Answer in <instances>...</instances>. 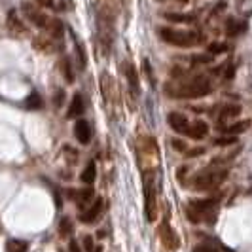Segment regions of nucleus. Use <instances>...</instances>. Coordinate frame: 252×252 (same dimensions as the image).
<instances>
[{
  "label": "nucleus",
  "instance_id": "nucleus-2",
  "mask_svg": "<svg viewBox=\"0 0 252 252\" xmlns=\"http://www.w3.org/2000/svg\"><path fill=\"white\" fill-rule=\"evenodd\" d=\"M218 199H193L186 207V216L191 224H215Z\"/></svg>",
  "mask_w": 252,
  "mask_h": 252
},
{
  "label": "nucleus",
  "instance_id": "nucleus-25",
  "mask_svg": "<svg viewBox=\"0 0 252 252\" xmlns=\"http://www.w3.org/2000/svg\"><path fill=\"white\" fill-rule=\"evenodd\" d=\"M64 99H66V95H64L63 89H57V91L53 93V104H55L57 108H59V106H63Z\"/></svg>",
  "mask_w": 252,
  "mask_h": 252
},
{
  "label": "nucleus",
  "instance_id": "nucleus-30",
  "mask_svg": "<svg viewBox=\"0 0 252 252\" xmlns=\"http://www.w3.org/2000/svg\"><path fill=\"white\" fill-rule=\"evenodd\" d=\"M84 249H86V252H93V239H91V235H84Z\"/></svg>",
  "mask_w": 252,
  "mask_h": 252
},
{
  "label": "nucleus",
  "instance_id": "nucleus-7",
  "mask_svg": "<svg viewBox=\"0 0 252 252\" xmlns=\"http://www.w3.org/2000/svg\"><path fill=\"white\" fill-rule=\"evenodd\" d=\"M144 213H146V220L148 222H156L158 216V207H156V189L148 186L146 188V203H144Z\"/></svg>",
  "mask_w": 252,
  "mask_h": 252
},
{
  "label": "nucleus",
  "instance_id": "nucleus-12",
  "mask_svg": "<svg viewBox=\"0 0 252 252\" xmlns=\"http://www.w3.org/2000/svg\"><path fill=\"white\" fill-rule=\"evenodd\" d=\"M86 110V104H84V97H82V93H76L74 97H72V101H70V106H68V112H66V118L70 120V118H80L82 114Z\"/></svg>",
  "mask_w": 252,
  "mask_h": 252
},
{
  "label": "nucleus",
  "instance_id": "nucleus-10",
  "mask_svg": "<svg viewBox=\"0 0 252 252\" xmlns=\"http://www.w3.org/2000/svg\"><path fill=\"white\" fill-rule=\"evenodd\" d=\"M207 133H209V126L205 122H201V120L191 122L188 126V131H186V135L193 140H201L203 137H207Z\"/></svg>",
  "mask_w": 252,
  "mask_h": 252
},
{
  "label": "nucleus",
  "instance_id": "nucleus-26",
  "mask_svg": "<svg viewBox=\"0 0 252 252\" xmlns=\"http://www.w3.org/2000/svg\"><path fill=\"white\" fill-rule=\"evenodd\" d=\"M224 51H227V46L226 44H209V53L211 55H215V53H224Z\"/></svg>",
  "mask_w": 252,
  "mask_h": 252
},
{
  "label": "nucleus",
  "instance_id": "nucleus-15",
  "mask_svg": "<svg viewBox=\"0 0 252 252\" xmlns=\"http://www.w3.org/2000/svg\"><path fill=\"white\" fill-rule=\"evenodd\" d=\"M126 74H127V80H129V88L133 89V93L135 95H139V76H137V70H135V66L133 64L126 63Z\"/></svg>",
  "mask_w": 252,
  "mask_h": 252
},
{
  "label": "nucleus",
  "instance_id": "nucleus-34",
  "mask_svg": "<svg viewBox=\"0 0 252 252\" xmlns=\"http://www.w3.org/2000/svg\"><path fill=\"white\" fill-rule=\"evenodd\" d=\"M36 2L42 6H53V0H36Z\"/></svg>",
  "mask_w": 252,
  "mask_h": 252
},
{
  "label": "nucleus",
  "instance_id": "nucleus-29",
  "mask_svg": "<svg viewBox=\"0 0 252 252\" xmlns=\"http://www.w3.org/2000/svg\"><path fill=\"white\" fill-rule=\"evenodd\" d=\"M191 61L193 63H211L213 61V55H195Z\"/></svg>",
  "mask_w": 252,
  "mask_h": 252
},
{
  "label": "nucleus",
  "instance_id": "nucleus-19",
  "mask_svg": "<svg viewBox=\"0 0 252 252\" xmlns=\"http://www.w3.org/2000/svg\"><path fill=\"white\" fill-rule=\"evenodd\" d=\"M241 112V106L239 104H226V106H222V110H220V124L227 120V118H233V116H239Z\"/></svg>",
  "mask_w": 252,
  "mask_h": 252
},
{
  "label": "nucleus",
  "instance_id": "nucleus-24",
  "mask_svg": "<svg viewBox=\"0 0 252 252\" xmlns=\"http://www.w3.org/2000/svg\"><path fill=\"white\" fill-rule=\"evenodd\" d=\"M61 68H63L64 80H66V82H74V72H72V66H70L68 57H63V59H61Z\"/></svg>",
  "mask_w": 252,
  "mask_h": 252
},
{
  "label": "nucleus",
  "instance_id": "nucleus-9",
  "mask_svg": "<svg viewBox=\"0 0 252 252\" xmlns=\"http://www.w3.org/2000/svg\"><path fill=\"white\" fill-rule=\"evenodd\" d=\"M169 126L173 127V131H177V133H182V135H186L189 122H188V118H186L184 114L171 112V114H169Z\"/></svg>",
  "mask_w": 252,
  "mask_h": 252
},
{
  "label": "nucleus",
  "instance_id": "nucleus-35",
  "mask_svg": "<svg viewBox=\"0 0 252 252\" xmlns=\"http://www.w3.org/2000/svg\"><path fill=\"white\" fill-rule=\"evenodd\" d=\"M93 252H102V247H97V249H93Z\"/></svg>",
  "mask_w": 252,
  "mask_h": 252
},
{
  "label": "nucleus",
  "instance_id": "nucleus-17",
  "mask_svg": "<svg viewBox=\"0 0 252 252\" xmlns=\"http://www.w3.org/2000/svg\"><path fill=\"white\" fill-rule=\"evenodd\" d=\"M72 231H74V224H72V220H70L68 216H63V218H61V222H59V235H61L63 239H68V237L72 235Z\"/></svg>",
  "mask_w": 252,
  "mask_h": 252
},
{
  "label": "nucleus",
  "instance_id": "nucleus-11",
  "mask_svg": "<svg viewBox=\"0 0 252 252\" xmlns=\"http://www.w3.org/2000/svg\"><path fill=\"white\" fill-rule=\"evenodd\" d=\"M74 135L80 144H88L89 140H91V127H89V124L86 120H78L76 122Z\"/></svg>",
  "mask_w": 252,
  "mask_h": 252
},
{
  "label": "nucleus",
  "instance_id": "nucleus-4",
  "mask_svg": "<svg viewBox=\"0 0 252 252\" xmlns=\"http://www.w3.org/2000/svg\"><path fill=\"white\" fill-rule=\"evenodd\" d=\"M227 177V171H222V169H205L201 173H197L193 177V188L195 189H213L216 188L218 184H222Z\"/></svg>",
  "mask_w": 252,
  "mask_h": 252
},
{
  "label": "nucleus",
  "instance_id": "nucleus-6",
  "mask_svg": "<svg viewBox=\"0 0 252 252\" xmlns=\"http://www.w3.org/2000/svg\"><path fill=\"white\" fill-rule=\"evenodd\" d=\"M102 205H104L102 199H95V203H93L91 207H88L86 211L80 213V220H82L84 224H95V220H97L102 213Z\"/></svg>",
  "mask_w": 252,
  "mask_h": 252
},
{
  "label": "nucleus",
  "instance_id": "nucleus-14",
  "mask_svg": "<svg viewBox=\"0 0 252 252\" xmlns=\"http://www.w3.org/2000/svg\"><path fill=\"white\" fill-rule=\"evenodd\" d=\"M249 127H251V120H243V122H237V124H233V126L222 129L220 133H226V135H231V137H237V135H241V133H245Z\"/></svg>",
  "mask_w": 252,
  "mask_h": 252
},
{
  "label": "nucleus",
  "instance_id": "nucleus-28",
  "mask_svg": "<svg viewBox=\"0 0 252 252\" xmlns=\"http://www.w3.org/2000/svg\"><path fill=\"white\" fill-rule=\"evenodd\" d=\"M237 142V137H220V139L215 140L216 146H227V144H233Z\"/></svg>",
  "mask_w": 252,
  "mask_h": 252
},
{
  "label": "nucleus",
  "instance_id": "nucleus-16",
  "mask_svg": "<svg viewBox=\"0 0 252 252\" xmlns=\"http://www.w3.org/2000/svg\"><path fill=\"white\" fill-rule=\"evenodd\" d=\"M95 178H97V167H95V161H89V163L86 165V169L82 171L80 180H82L84 184H93Z\"/></svg>",
  "mask_w": 252,
  "mask_h": 252
},
{
  "label": "nucleus",
  "instance_id": "nucleus-21",
  "mask_svg": "<svg viewBox=\"0 0 252 252\" xmlns=\"http://www.w3.org/2000/svg\"><path fill=\"white\" fill-rule=\"evenodd\" d=\"M42 106H44V102H42V97L38 93H31L25 99V108H29V110H40Z\"/></svg>",
  "mask_w": 252,
  "mask_h": 252
},
{
  "label": "nucleus",
  "instance_id": "nucleus-36",
  "mask_svg": "<svg viewBox=\"0 0 252 252\" xmlns=\"http://www.w3.org/2000/svg\"><path fill=\"white\" fill-rule=\"evenodd\" d=\"M59 252H63V251H59Z\"/></svg>",
  "mask_w": 252,
  "mask_h": 252
},
{
  "label": "nucleus",
  "instance_id": "nucleus-27",
  "mask_svg": "<svg viewBox=\"0 0 252 252\" xmlns=\"http://www.w3.org/2000/svg\"><path fill=\"white\" fill-rule=\"evenodd\" d=\"M193 252H220V251H218L216 247H213V245H209V243H201V245L195 247Z\"/></svg>",
  "mask_w": 252,
  "mask_h": 252
},
{
  "label": "nucleus",
  "instance_id": "nucleus-18",
  "mask_svg": "<svg viewBox=\"0 0 252 252\" xmlns=\"http://www.w3.org/2000/svg\"><path fill=\"white\" fill-rule=\"evenodd\" d=\"M247 29V25L243 23V21H237V19H227V25H226V32L229 34V36H237V34H241L243 31Z\"/></svg>",
  "mask_w": 252,
  "mask_h": 252
},
{
  "label": "nucleus",
  "instance_id": "nucleus-8",
  "mask_svg": "<svg viewBox=\"0 0 252 252\" xmlns=\"http://www.w3.org/2000/svg\"><path fill=\"white\" fill-rule=\"evenodd\" d=\"M159 235H161V241H163V245L167 247V249H178V237H177V233L171 229V226L167 224V222H163L161 224V227H159Z\"/></svg>",
  "mask_w": 252,
  "mask_h": 252
},
{
  "label": "nucleus",
  "instance_id": "nucleus-22",
  "mask_svg": "<svg viewBox=\"0 0 252 252\" xmlns=\"http://www.w3.org/2000/svg\"><path fill=\"white\" fill-rule=\"evenodd\" d=\"M29 245L25 241H19V239H10L6 243V252H27Z\"/></svg>",
  "mask_w": 252,
  "mask_h": 252
},
{
  "label": "nucleus",
  "instance_id": "nucleus-23",
  "mask_svg": "<svg viewBox=\"0 0 252 252\" xmlns=\"http://www.w3.org/2000/svg\"><path fill=\"white\" fill-rule=\"evenodd\" d=\"M165 19L171 23H191L193 15H186V13H165Z\"/></svg>",
  "mask_w": 252,
  "mask_h": 252
},
{
  "label": "nucleus",
  "instance_id": "nucleus-5",
  "mask_svg": "<svg viewBox=\"0 0 252 252\" xmlns=\"http://www.w3.org/2000/svg\"><path fill=\"white\" fill-rule=\"evenodd\" d=\"M21 10L25 13V17L32 23V25H36L38 29H48L50 25L51 17H48L46 13L42 12L38 6L34 4H31V2H23V6H21Z\"/></svg>",
  "mask_w": 252,
  "mask_h": 252
},
{
  "label": "nucleus",
  "instance_id": "nucleus-20",
  "mask_svg": "<svg viewBox=\"0 0 252 252\" xmlns=\"http://www.w3.org/2000/svg\"><path fill=\"white\" fill-rule=\"evenodd\" d=\"M8 29H10L12 32H15V34L25 32V27H23V23L17 19L15 12H10V15H8Z\"/></svg>",
  "mask_w": 252,
  "mask_h": 252
},
{
  "label": "nucleus",
  "instance_id": "nucleus-31",
  "mask_svg": "<svg viewBox=\"0 0 252 252\" xmlns=\"http://www.w3.org/2000/svg\"><path fill=\"white\" fill-rule=\"evenodd\" d=\"M173 146H175V150H178V152H186V144L182 142V140H173Z\"/></svg>",
  "mask_w": 252,
  "mask_h": 252
},
{
  "label": "nucleus",
  "instance_id": "nucleus-3",
  "mask_svg": "<svg viewBox=\"0 0 252 252\" xmlns=\"http://www.w3.org/2000/svg\"><path fill=\"white\" fill-rule=\"evenodd\" d=\"M158 34L161 36L163 42L171 44V46H178V48H191L201 42V36L195 31H178V29L163 27L158 31Z\"/></svg>",
  "mask_w": 252,
  "mask_h": 252
},
{
  "label": "nucleus",
  "instance_id": "nucleus-33",
  "mask_svg": "<svg viewBox=\"0 0 252 252\" xmlns=\"http://www.w3.org/2000/svg\"><path fill=\"white\" fill-rule=\"evenodd\" d=\"M203 148H197V150H191V152H186V154H188V156H199V154H203Z\"/></svg>",
  "mask_w": 252,
  "mask_h": 252
},
{
  "label": "nucleus",
  "instance_id": "nucleus-13",
  "mask_svg": "<svg viewBox=\"0 0 252 252\" xmlns=\"http://www.w3.org/2000/svg\"><path fill=\"white\" fill-rule=\"evenodd\" d=\"M68 197L76 199V203L80 205V209H84V205L93 197V188H86V189H70L68 191Z\"/></svg>",
  "mask_w": 252,
  "mask_h": 252
},
{
  "label": "nucleus",
  "instance_id": "nucleus-32",
  "mask_svg": "<svg viewBox=\"0 0 252 252\" xmlns=\"http://www.w3.org/2000/svg\"><path fill=\"white\" fill-rule=\"evenodd\" d=\"M68 251H70V252H82V249L78 247V243H76V239H70V245H68Z\"/></svg>",
  "mask_w": 252,
  "mask_h": 252
},
{
  "label": "nucleus",
  "instance_id": "nucleus-1",
  "mask_svg": "<svg viewBox=\"0 0 252 252\" xmlns=\"http://www.w3.org/2000/svg\"><path fill=\"white\" fill-rule=\"evenodd\" d=\"M211 91H213V86H211L209 78H205V76H197L188 82L167 88V93L171 97H178V99H199V97L209 95Z\"/></svg>",
  "mask_w": 252,
  "mask_h": 252
}]
</instances>
